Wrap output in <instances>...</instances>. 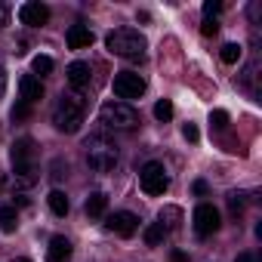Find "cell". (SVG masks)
Returning a JSON list of instances; mask_svg holds the SVG:
<instances>
[{
    "label": "cell",
    "mask_w": 262,
    "mask_h": 262,
    "mask_svg": "<svg viewBox=\"0 0 262 262\" xmlns=\"http://www.w3.org/2000/svg\"><path fill=\"white\" fill-rule=\"evenodd\" d=\"M47 201H50V210H53L56 216H65V213L71 210V204H68V198H65V191H59V188H53Z\"/></svg>",
    "instance_id": "2e32d148"
},
{
    "label": "cell",
    "mask_w": 262,
    "mask_h": 262,
    "mask_svg": "<svg viewBox=\"0 0 262 262\" xmlns=\"http://www.w3.org/2000/svg\"><path fill=\"white\" fill-rule=\"evenodd\" d=\"M28 111H31V105H28V102H19V105L13 108V117L22 120V117H28Z\"/></svg>",
    "instance_id": "83f0119b"
},
{
    "label": "cell",
    "mask_w": 262,
    "mask_h": 262,
    "mask_svg": "<svg viewBox=\"0 0 262 262\" xmlns=\"http://www.w3.org/2000/svg\"><path fill=\"white\" fill-rule=\"evenodd\" d=\"M228 210H231V216L237 219V216L244 213V194H231V198H228Z\"/></svg>",
    "instance_id": "603a6c76"
},
{
    "label": "cell",
    "mask_w": 262,
    "mask_h": 262,
    "mask_svg": "<svg viewBox=\"0 0 262 262\" xmlns=\"http://www.w3.org/2000/svg\"><path fill=\"white\" fill-rule=\"evenodd\" d=\"M155 117H158V120H170V117H173V102H170V99H161V102L155 105Z\"/></svg>",
    "instance_id": "44dd1931"
},
{
    "label": "cell",
    "mask_w": 262,
    "mask_h": 262,
    "mask_svg": "<svg viewBox=\"0 0 262 262\" xmlns=\"http://www.w3.org/2000/svg\"><path fill=\"white\" fill-rule=\"evenodd\" d=\"M173 262H188V256L182 250H173Z\"/></svg>",
    "instance_id": "1f68e13d"
},
{
    "label": "cell",
    "mask_w": 262,
    "mask_h": 262,
    "mask_svg": "<svg viewBox=\"0 0 262 262\" xmlns=\"http://www.w3.org/2000/svg\"><path fill=\"white\" fill-rule=\"evenodd\" d=\"M219 10H222L219 0H207V4H204V19H216V16H219Z\"/></svg>",
    "instance_id": "cb8c5ba5"
},
{
    "label": "cell",
    "mask_w": 262,
    "mask_h": 262,
    "mask_svg": "<svg viewBox=\"0 0 262 262\" xmlns=\"http://www.w3.org/2000/svg\"><path fill=\"white\" fill-rule=\"evenodd\" d=\"M7 22H10V7L0 4V28H7Z\"/></svg>",
    "instance_id": "f1b7e54d"
},
{
    "label": "cell",
    "mask_w": 262,
    "mask_h": 262,
    "mask_svg": "<svg viewBox=\"0 0 262 262\" xmlns=\"http://www.w3.org/2000/svg\"><path fill=\"white\" fill-rule=\"evenodd\" d=\"M16 262H31V259H16Z\"/></svg>",
    "instance_id": "836d02e7"
},
{
    "label": "cell",
    "mask_w": 262,
    "mask_h": 262,
    "mask_svg": "<svg viewBox=\"0 0 262 262\" xmlns=\"http://www.w3.org/2000/svg\"><path fill=\"white\" fill-rule=\"evenodd\" d=\"M105 47H108V53L117 56V59H142L148 40H145L136 28H114V31L105 37Z\"/></svg>",
    "instance_id": "6da1fadb"
},
{
    "label": "cell",
    "mask_w": 262,
    "mask_h": 262,
    "mask_svg": "<svg viewBox=\"0 0 262 262\" xmlns=\"http://www.w3.org/2000/svg\"><path fill=\"white\" fill-rule=\"evenodd\" d=\"M111 90H114V96H117L120 102L139 99V96L145 93V77L136 74V71H117L114 80H111Z\"/></svg>",
    "instance_id": "52a82bcc"
},
{
    "label": "cell",
    "mask_w": 262,
    "mask_h": 262,
    "mask_svg": "<svg viewBox=\"0 0 262 262\" xmlns=\"http://www.w3.org/2000/svg\"><path fill=\"white\" fill-rule=\"evenodd\" d=\"M210 123H213L216 129H225V126H228V114H225V111H213V117H210Z\"/></svg>",
    "instance_id": "484cf974"
},
{
    "label": "cell",
    "mask_w": 262,
    "mask_h": 262,
    "mask_svg": "<svg viewBox=\"0 0 262 262\" xmlns=\"http://www.w3.org/2000/svg\"><path fill=\"white\" fill-rule=\"evenodd\" d=\"M164 237H167V231H164V225H161V222H151V225L145 228V244H148V247L164 244Z\"/></svg>",
    "instance_id": "ac0fdd59"
},
{
    "label": "cell",
    "mask_w": 262,
    "mask_h": 262,
    "mask_svg": "<svg viewBox=\"0 0 262 262\" xmlns=\"http://www.w3.org/2000/svg\"><path fill=\"white\" fill-rule=\"evenodd\" d=\"M234 262H256V259H253V256H250V253H241V256H237V259H234Z\"/></svg>",
    "instance_id": "d6a6232c"
},
{
    "label": "cell",
    "mask_w": 262,
    "mask_h": 262,
    "mask_svg": "<svg viewBox=\"0 0 262 262\" xmlns=\"http://www.w3.org/2000/svg\"><path fill=\"white\" fill-rule=\"evenodd\" d=\"M83 111H86V105H83L80 96L62 93V99L53 105V123H56V129H59V133H77L80 123H83Z\"/></svg>",
    "instance_id": "7a4b0ae2"
},
{
    "label": "cell",
    "mask_w": 262,
    "mask_h": 262,
    "mask_svg": "<svg viewBox=\"0 0 262 262\" xmlns=\"http://www.w3.org/2000/svg\"><path fill=\"white\" fill-rule=\"evenodd\" d=\"M31 68H34V74H50L53 71V59L50 56H34Z\"/></svg>",
    "instance_id": "ffe728a7"
},
{
    "label": "cell",
    "mask_w": 262,
    "mask_h": 262,
    "mask_svg": "<svg viewBox=\"0 0 262 262\" xmlns=\"http://www.w3.org/2000/svg\"><path fill=\"white\" fill-rule=\"evenodd\" d=\"M194 231L201 237H210L213 231H219V210L213 204H201L194 210Z\"/></svg>",
    "instance_id": "ba28073f"
},
{
    "label": "cell",
    "mask_w": 262,
    "mask_h": 262,
    "mask_svg": "<svg viewBox=\"0 0 262 262\" xmlns=\"http://www.w3.org/2000/svg\"><path fill=\"white\" fill-rule=\"evenodd\" d=\"M19 19H22V25L40 28V25H47V22H50V7H47V4H22Z\"/></svg>",
    "instance_id": "30bf717a"
},
{
    "label": "cell",
    "mask_w": 262,
    "mask_h": 262,
    "mask_svg": "<svg viewBox=\"0 0 262 262\" xmlns=\"http://www.w3.org/2000/svg\"><path fill=\"white\" fill-rule=\"evenodd\" d=\"M99 120L108 126V129H136L139 126V111L129 105V102H120V99H111L99 108Z\"/></svg>",
    "instance_id": "5b68a950"
},
{
    "label": "cell",
    "mask_w": 262,
    "mask_h": 262,
    "mask_svg": "<svg viewBox=\"0 0 262 262\" xmlns=\"http://www.w3.org/2000/svg\"><path fill=\"white\" fill-rule=\"evenodd\" d=\"M83 148H86V164H90L93 173H108V170H114V164H117V158H120L114 139H108V136H90Z\"/></svg>",
    "instance_id": "3957f363"
},
{
    "label": "cell",
    "mask_w": 262,
    "mask_h": 262,
    "mask_svg": "<svg viewBox=\"0 0 262 262\" xmlns=\"http://www.w3.org/2000/svg\"><path fill=\"white\" fill-rule=\"evenodd\" d=\"M219 56H222V62H225V65H237V62H241V56H244V50H241L237 43H225Z\"/></svg>",
    "instance_id": "d6986e66"
},
{
    "label": "cell",
    "mask_w": 262,
    "mask_h": 262,
    "mask_svg": "<svg viewBox=\"0 0 262 262\" xmlns=\"http://www.w3.org/2000/svg\"><path fill=\"white\" fill-rule=\"evenodd\" d=\"M16 225H19V213H16V207H0V231H16Z\"/></svg>",
    "instance_id": "e0dca14e"
},
{
    "label": "cell",
    "mask_w": 262,
    "mask_h": 262,
    "mask_svg": "<svg viewBox=\"0 0 262 262\" xmlns=\"http://www.w3.org/2000/svg\"><path fill=\"white\" fill-rule=\"evenodd\" d=\"M201 31H204V37H216V34H219V25H216V19H204Z\"/></svg>",
    "instance_id": "d4e9b609"
},
{
    "label": "cell",
    "mask_w": 262,
    "mask_h": 262,
    "mask_svg": "<svg viewBox=\"0 0 262 262\" xmlns=\"http://www.w3.org/2000/svg\"><path fill=\"white\" fill-rule=\"evenodd\" d=\"M139 185H142V191H145L148 198H161V194L170 188V176H167L164 164L148 161V164L142 167V173H139Z\"/></svg>",
    "instance_id": "8992f818"
},
{
    "label": "cell",
    "mask_w": 262,
    "mask_h": 262,
    "mask_svg": "<svg viewBox=\"0 0 262 262\" xmlns=\"http://www.w3.org/2000/svg\"><path fill=\"white\" fill-rule=\"evenodd\" d=\"M108 231H114L117 237H133L136 234V228H139V219L129 213V210H117V213H111L108 216Z\"/></svg>",
    "instance_id": "9c48e42d"
},
{
    "label": "cell",
    "mask_w": 262,
    "mask_h": 262,
    "mask_svg": "<svg viewBox=\"0 0 262 262\" xmlns=\"http://www.w3.org/2000/svg\"><path fill=\"white\" fill-rule=\"evenodd\" d=\"M65 77H68V83H71L74 90H80V86H86V83H90L93 68H90V62H71V65H68V71H65Z\"/></svg>",
    "instance_id": "8fae6325"
},
{
    "label": "cell",
    "mask_w": 262,
    "mask_h": 262,
    "mask_svg": "<svg viewBox=\"0 0 262 262\" xmlns=\"http://www.w3.org/2000/svg\"><path fill=\"white\" fill-rule=\"evenodd\" d=\"M37 151H34V142L31 139H16L13 142V173H16V182L22 185H34L37 182Z\"/></svg>",
    "instance_id": "277c9868"
},
{
    "label": "cell",
    "mask_w": 262,
    "mask_h": 262,
    "mask_svg": "<svg viewBox=\"0 0 262 262\" xmlns=\"http://www.w3.org/2000/svg\"><path fill=\"white\" fill-rule=\"evenodd\" d=\"M194 194H207V182H204V179L194 182Z\"/></svg>",
    "instance_id": "f546056e"
},
{
    "label": "cell",
    "mask_w": 262,
    "mask_h": 262,
    "mask_svg": "<svg viewBox=\"0 0 262 262\" xmlns=\"http://www.w3.org/2000/svg\"><path fill=\"white\" fill-rule=\"evenodd\" d=\"M182 136H185L188 142H198V139H201V133H198L194 123H185V126H182Z\"/></svg>",
    "instance_id": "4316f807"
},
{
    "label": "cell",
    "mask_w": 262,
    "mask_h": 262,
    "mask_svg": "<svg viewBox=\"0 0 262 262\" xmlns=\"http://www.w3.org/2000/svg\"><path fill=\"white\" fill-rule=\"evenodd\" d=\"M65 40H68V50H86L93 43V31L86 25H71L68 34H65Z\"/></svg>",
    "instance_id": "7c38bea8"
},
{
    "label": "cell",
    "mask_w": 262,
    "mask_h": 262,
    "mask_svg": "<svg viewBox=\"0 0 262 262\" xmlns=\"http://www.w3.org/2000/svg\"><path fill=\"white\" fill-rule=\"evenodd\" d=\"M4 93H7V71L0 68V96H4Z\"/></svg>",
    "instance_id": "4dcf8cb0"
},
{
    "label": "cell",
    "mask_w": 262,
    "mask_h": 262,
    "mask_svg": "<svg viewBox=\"0 0 262 262\" xmlns=\"http://www.w3.org/2000/svg\"><path fill=\"white\" fill-rule=\"evenodd\" d=\"M176 219H179V210H173V207H167V210L161 213V225H164V231H170V228H176Z\"/></svg>",
    "instance_id": "7402d4cb"
},
{
    "label": "cell",
    "mask_w": 262,
    "mask_h": 262,
    "mask_svg": "<svg viewBox=\"0 0 262 262\" xmlns=\"http://www.w3.org/2000/svg\"><path fill=\"white\" fill-rule=\"evenodd\" d=\"M68 259H71V244H68V237L56 234L47 247V262H68Z\"/></svg>",
    "instance_id": "5bb4252c"
},
{
    "label": "cell",
    "mask_w": 262,
    "mask_h": 262,
    "mask_svg": "<svg viewBox=\"0 0 262 262\" xmlns=\"http://www.w3.org/2000/svg\"><path fill=\"white\" fill-rule=\"evenodd\" d=\"M19 93H22V102H40L43 99V83L37 80V77H31V74H25L22 80H19Z\"/></svg>",
    "instance_id": "4fadbf2b"
},
{
    "label": "cell",
    "mask_w": 262,
    "mask_h": 262,
    "mask_svg": "<svg viewBox=\"0 0 262 262\" xmlns=\"http://www.w3.org/2000/svg\"><path fill=\"white\" fill-rule=\"evenodd\" d=\"M83 210H86V216H102L105 210H108V194L105 191H93L90 198H86V204H83Z\"/></svg>",
    "instance_id": "9a60e30c"
}]
</instances>
